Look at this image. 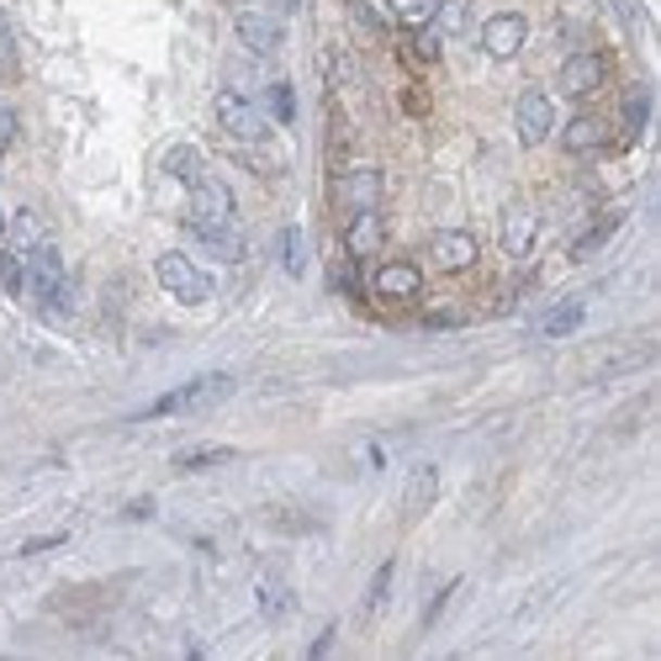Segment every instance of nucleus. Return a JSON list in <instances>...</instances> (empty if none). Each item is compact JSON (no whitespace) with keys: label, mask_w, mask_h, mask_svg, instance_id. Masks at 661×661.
<instances>
[{"label":"nucleus","mask_w":661,"mask_h":661,"mask_svg":"<svg viewBox=\"0 0 661 661\" xmlns=\"http://www.w3.org/2000/svg\"><path fill=\"white\" fill-rule=\"evenodd\" d=\"M530 38V22L519 16V11H497L482 22V48H487V59H513L519 48Z\"/></svg>","instance_id":"0eeeda50"},{"label":"nucleus","mask_w":661,"mask_h":661,"mask_svg":"<svg viewBox=\"0 0 661 661\" xmlns=\"http://www.w3.org/2000/svg\"><path fill=\"white\" fill-rule=\"evenodd\" d=\"M434 497H440V471L434 466H418L414 482H408V497H403V524H418L434 508Z\"/></svg>","instance_id":"9b49d317"},{"label":"nucleus","mask_w":661,"mask_h":661,"mask_svg":"<svg viewBox=\"0 0 661 661\" xmlns=\"http://www.w3.org/2000/svg\"><path fill=\"white\" fill-rule=\"evenodd\" d=\"M191 228L196 233H212V228H233V191L223 180H191Z\"/></svg>","instance_id":"7ed1b4c3"},{"label":"nucleus","mask_w":661,"mask_h":661,"mask_svg":"<svg viewBox=\"0 0 661 661\" xmlns=\"http://www.w3.org/2000/svg\"><path fill=\"white\" fill-rule=\"evenodd\" d=\"M265 101H270V117H276V123H291V117H296V96H291L287 80L270 85V96H265Z\"/></svg>","instance_id":"b1692460"},{"label":"nucleus","mask_w":661,"mask_h":661,"mask_svg":"<svg viewBox=\"0 0 661 661\" xmlns=\"http://www.w3.org/2000/svg\"><path fill=\"white\" fill-rule=\"evenodd\" d=\"M270 5H276V11H281V16H287L291 5H296V0H270Z\"/></svg>","instance_id":"c756f323"},{"label":"nucleus","mask_w":661,"mask_h":661,"mask_svg":"<svg viewBox=\"0 0 661 661\" xmlns=\"http://www.w3.org/2000/svg\"><path fill=\"white\" fill-rule=\"evenodd\" d=\"M27 281H33V291L42 296V307L59 318L69 296H64V259H59V249L48 244V239H42V244L33 249V259H27Z\"/></svg>","instance_id":"39448f33"},{"label":"nucleus","mask_w":661,"mask_h":661,"mask_svg":"<svg viewBox=\"0 0 661 661\" xmlns=\"http://www.w3.org/2000/svg\"><path fill=\"white\" fill-rule=\"evenodd\" d=\"M154 276H160V287L175 296V302H186V307H202L212 296V276L191 259V254H180V249H169L154 259Z\"/></svg>","instance_id":"f257e3e1"},{"label":"nucleus","mask_w":661,"mask_h":661,"mask_svg":"<svg viewBox=\"0 0 661 661\" xmlns=\"http://www.w3.org/2000/svg\"><path fill=\"white\" fill-rule=\"evenodd\" d=\"M223 460H233V450H196V455H180L175 466L180 471H202V466H223Z\"/></svg>","instance_id":"a878e982"},{"label":"nucleus","mask_w":661,"mask_h":661,"mask_svg":"<svg viewBox=\"0 0 661 661\" xmlns=\"http://www.w3.org/2000/svg\"><path fill=\"white\" fill-rule=\"evenodd\" d=\"M233 33H239V42H244L249 53H276L281 48V22L265 16V11H239L233 16Z\"/></svg>","instance_id":"1a4fd4ad"},{"label":"nucleus","mask_w":661,"mask_h":661,"mask_svg":"<svg viewBox=\"0 0 661 661\" xmlns=\"http://www.w3.org/2000/svg\"><path fill=\"white\" fill-rule=\"evenodd\" d=\"M217 123H223L228 138H239V143H265L270 138V117L254 112V101H244L239 90H223L217 96Z\"/></svg>","instance_id":"20e7f679"},{"label":"nucleus","mask_w":661,"mask_h":661,"mask_svg":"<svg viewBox=\"0 0 661 661\" xmlns=\"http://www.w3.org/2000/svg\"><path fill=\"white\" fill-rule=\"evenodd\" d=\"M440 33H460L466 27V0H440Z\"/></svg>","instance_id":"393cba45"},{"label":"nucleus","mask_w":661,"mask_h":661,"mask_svg":"<svg viewBox=\"0 0 661 661\" xmlns=\"http://www.w3.org/2000/svg\"><path fill=\"white\" fill-rule=\"evenodd\" d=\"M165 169L175 180H202V149L196 143H175L165 154Z\"/></svg>","instance_id":"a211bd4d"},{"label":"nucleus","mask_w":661,"mask_h":661,"mask_svg":"<svg viewBox=\"0 0 661 661\" xmlns=\"http://www.w3.org/2000/svg\"><path fill=\"white\" fill-rule=\"evenodd\" d=\"M381 212H355V223H349V254H371L381 244Z\"/></svg>","instance_id":"dca6fc26"},{"label":"nucleus","mask_w":661,"mask_h":661,"mask_svg":"<svg viewBox=\"0 0 661 661\" xmlns=\"http://www.w3.org/2000/svg\"><path fill=\"white\" fill-rule=\"evenodd\" d=\"M11 239H16V249H38L42 244V217L38 212H16V217H11Z\"/></svg>","instance_id":"412c9836"},{"label":"nucleus","mask_w":661,"mask_h":661,"mask_svg":"<svg viewBox=\"0 0 661 661\" xmlns=\"http://www.w3.org/2000/svg\"><path fill=\"white\" fill-rule=\"evenodd\" d=\"M254 598H259V614H265V620H287L291 603H296V598H291V587L276 577V572H259V582H254Z\"/></svg>","instance_id":"2eb2a0df"},{"label":"nucleus","mask_w":661,"mask_h":661,"mask_svg":"<svg viewBox=\"0 0 661 661\" xmlns=\"http://www.w3.org/2000/svg\"><path fill=\"white\" fill-rule=\"evenodd\" d=\"M476 239L471 233H460V228H450V233H440L434 239V259H440V270H471L476 265Z\"/></svg>","instance_id":"ddd939ff"},{"label":"nucleus","mask_w":661,"mask_h":661,"mask_svg":"<svg viewBox=\"0 0 661 661\" xmlns=\"http://www.w3.org/2000/svg\"><path fill=\"white\" fill-rule=\"evenodd\" d=\"M281 259H287V276L307 270V249H302V228H281Z\"/></svg>","instance_id":"4be33fe9"},{"label":"nucleus","mask_w":661,"mask_h":661,"mask_svg":"<svg viewBox=\"0 0 661 661\" xmlns=\"http://www.w3.org/2000/svg\"><path fill=\"white\" fill-rule=\"evenodd\" d=\"M418 287H423V276H418V265H408V259H392V265H381V270H376V291H381V296H392V302L418 296Z\"/></svg>","instance_id":"f8f14e48"},{"label":"nucleus","mask_w":661,"mask_h":661,"mask_svg":"<svg viewBox=\"0 0 661 661\" xmlns=\"http://www.w3.org/2000/svg\"><path fill=\"white\" fill-rule=\"evenodd\" d=\"M550 127H556V112H550V101H545V90H524L519 101H513V132H519V143H545L550 138Z\"/></svg>","instance_id":"423d86ee"},{"label":"nucleus","mask_w":661,"mask_h":661,"mask_svg":"<svg viewBox=\"0 0 661 661\" xmlns=\"http://www.w3.org/2000/svg\"><path fill=\"white\" fill-rule=\"evenodd\" d=\"M339 196H344L349 212H376V202H381V169H355V175H344Z\"/></svg>","instance_id":"4468645a"},{"label":"nucleus","mask_w":661,"mask_h":661,"mask_svg":"<svg viewBox=\"0 0 661 661\" xmlns=\"http://www.w3.org/2000/svg\"><path fill=\"white\" fill-rule=\"evenodd\" d=\"M582 323V302H561V307H550V318L539 323V333L545 339H567V333H577Z\"/></svg>","instance_id":"6ab92c4d"},{"label":"nucleus","mask_w":661,"mask_h":661,"mask_svg":"<svg viewBox=\"0 0 661 661\" xmlns=\"http://www.w3.org/2000/svg\"><path fill=\"white\" fill-rule=\"evenodd\" d=\"M440 53V38L434 33H418V59H434Z\"/></svg>","instance_id":"c85d7f7f"},{"label":"nucleus","mask_w":661,"mask_h":661,"mask_svg":"<svg viewBox=\"0 0 661 661\" xmlns=\"http://www.w3.org/2000/svg\"><path fill=\"white\" fill-rule=\"evenodd\" d=\"M609 75V64H603V53H572L567 64H561V90L567 96H593L598 85Z\"/></svg>","instance_id":"9d476101"},{"label":"nucleus","mask_w":661,"mask_h":661,"mask_svg":"<svg viewBox=\"0 0 661 661\" xmlns=\"http://www.w3.org/2000/svg\"><path fill=\"white\" fill-rule=\"evenodd\" d=\"M0 281H5V291L27 287V270H22V259H16V254H0Z\"/></svg>","instance_id":"bb28decb"},{"label":"nucleus","mask_w":661,"mask_h":661,"mask_svg":"<svg viewBox=\"0 0 661 661\" xmlns=\"http://www.w3.org/2000/svg\"><path fill=\"white\" fill-rule=\"evenodd\" d=\"M233 392V376H196V381H186V386H175L165 397H154L149 408L138 418H169V414H196V408H212V403H223Z\"/></svg>","instance_id":"f03ea898"},{"label":"nucleus","mask_w":661,"mask_h":661,"mask_svg":"<svg viewBox=\"0 0 661 661\" xmlns=\"http://www.w3.org/2000/svg\"><path fill=\"white\" fill-rule=\"evenodd\" d=\"M392 577H397V561H381V572L371 582V598H366V620L381 614V603H386V593H392Z\"/></svg>","instance_id":"5701e85b"},{"label":"nucleus","mask_w":661,"mask_h":661,"mask_svg":"<svg viewBox=\"0 0 661 661\" xmlns=\"http://www.w3.org/2000/svg\"><path fill=\"white\" fill-rule=\"evenodd\" d=\"M0 48H5V16H0Z\"/></svg>","instance_id":"7c9ffc66"},{"label":"nucleus","mask_w":661,"mask_h":661,"mask_svg":"<svg viewBox=\"0 0 661 661\" xmlns=\"http://www.w3.org/2000/svg\"><path fill=\"white\" fill-rule=\"evenodd\" d=\"M603 138H609V127L598 123V117H577V123L567 127V149H572V154H593Z\"/></svg>","instance_id":"f3484780"},{"label":"nucleus","mask_w":661,"mask_h":661,"mask_svg":"<svg viewBox=\"0 0 661 661\" xmlns=\"http://www.w3.org/2000/svg\"><path fill=\"white\" fill-rule=\"evenodd\" d=\"M609 233H614V217H609V223H598V228H593V233H587V239H582V244L572 249V254H593V249L603 244V239H609Z\"/></svg>","instance_id":"cd10ccee"},{"label":"nucleus","mask_w":661,"mask_h":661,"mask_svg":"<svg viewBox=\"0 0 661 661\" xmlns=\"http://www.w3.org/2000/svg\"><path fill=\"white\" fill-rule=\"evenodd\" d=\"M503 249L513 254V259H524L530 249H535V239H539V217H535V207H524V202H513V207H503Z\"/></svg>","instance_id":"6e6552de"},{"label":"nucleus","mask_w":661,"mask_h":661,"mask_svg":"<svg viewBox=\"0 0 661 661\" xmlns=\"http://www.w3.org/2000/svg\"><path fill=\"white\" fill-rule=\"evenodd\" d=\"M386 5H392V16H397V22H408V27L434 22V11H440V0H386Z\"/></svg>","instance_id":"aec40b11"}]
</instances>
